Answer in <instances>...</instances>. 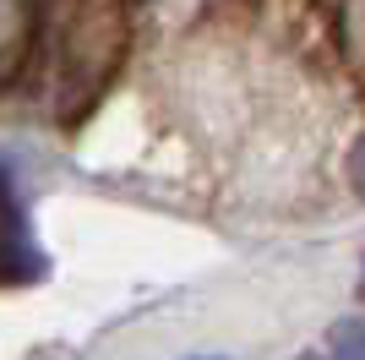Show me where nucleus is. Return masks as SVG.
<instances>
[{"label":"nucleus","instance_id":"f257e3e1","mask_svg":"<svg viewBox=\"0 0 365 360\" xmlns=\"http://www.w3.org/2000/svg\"><path fill=\"white\" fill-rule=\"evenodd\" d=\"M22 273V229H16V208H11V191L0 180V279Z\"/></svg>","mask_w":365,"mask_h":360},{"label":"nucleus","instance_id":"f03ea898","mask_svg":"<svg viewBox=\"0 0 365 360\" xmlns=\"http://www.w3.org/2000/svg\"><path fill=\"white\" fill-rule=\"evenodd\" d=\"M349 186H354V191L365 196V142L354 148V159H349Z\"/></svg>","mask_w":365,"mask_h":360},{"label":"nucleus","instance_id":"7ed1b4c3","mask_svg":"<svg viewBox=\"0 0 365 360\" xmlns=\"http://www.w3.org/2000/svg\"><path fill=\"white\" fill-rule=\"evenodd\" d=\"M333 349H338V355H349V349H360V355H365V333H360V339H333Z\"/></svg>","mask_w":365,"mask_h":360}]
</instances>
